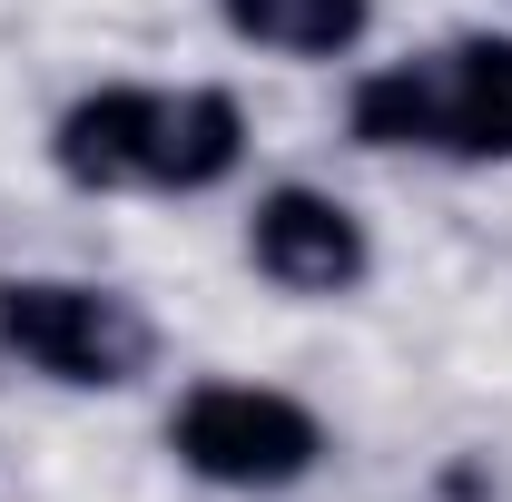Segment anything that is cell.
I'll return each instance as SVG.
<instances>
[{"mask_svg":"<svg viewBox=\"0 0 512 502\" xmlns=\"http://www.w3.org/2000/svg\"><path fill=\"white\" fill-rule=\"evenodd\" d=\"M40 148L79 197H217L247 168V99L227 79H99Z\"/></svg>","mask_w":512,"mask_h":502,"instance_id":"6da1fadb","label":"cell"},{"mask_svg":"<svg viewBox=\"0 0 512 502\" xmlns=\"http://www.w3.org/2000/svg\"><path fill=\"white\" fill-rule=\"evenodd\" d=\"M345 138L375 158L434 168H512V30H453L404 60L355 69Z\"/></svg>","mask_w":512,"mask_h":502,"instance_id":"7a4b0ae2","label":"cell"},{"mask_svg":"<svg viewBox=\"0 0 512 502\" xmlns=\"http://www.w3.org/2000/svg\"><path fill=\"white\" fill-rule=\"evenodd\" d=\"M0 365L60 384V394H128L158 375V315L109 276L10 266L0 276Z\"/></svg>","mask_w":512,"mask_h":502,"instance_id":"3957f363","label":"cell"},{"mask_svg":"<svg viewBox=\"0 0 512 502\" xmlns=\"http://www.w3.org/2000/svg\"><path fill=\"white\" fill-rule=\"evenodd\" d=\"M168 453L178 473L207 483V493H296L316 483L335 434L306 394L286 384H256V375H197L178 404H168Z\"/></svg>","mask_w":512,"mask_h":502,"instance_id":"277c9868","label":"cell"},{"mask_svg":"<svg viewBox=\"0 0 512 502\" xmlns=\"http://www.w3.org/2000/svg\"><path fill=\"white\" fill-rule=\"evenodd\" d=\"M237 247H247L256 286H276L286 306H345V296L375 286V227H365L335 188H316V178L256 188Z\"/></svg>","mask_w":512,"mask_h":502,"instance_id":"5b68a950","label":"cell"},{"mask_svg":"<svg viewBox=\"0 0 512 502\" xmlns=\"http://www.w3.org/2000/svg\"><path fill=\"white\" fill-rule=\"evenodd\" d=\"M217 20L237 50L296 69H335L375 40V0H217Z\"/></svg>","mask_w":512,"mask_h":502,"instance_id":"8992f818","label":"cell"}]
</instances>
